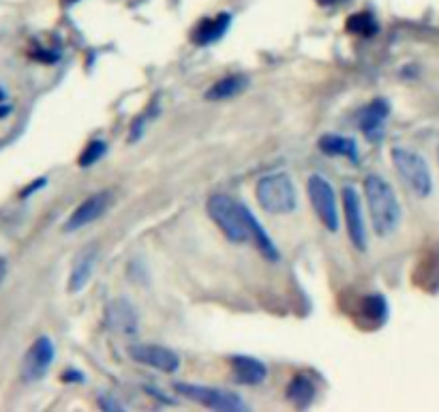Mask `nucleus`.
Returning <instances> with one entry per match:
<instances>
[{
	"mask_svg": "<svg viewBox=\"0 0 439 412\" xmlns=\"http://www.w3.org/2000/svg\"><path fill=\"white\" fill-rule=\"evenodd\" d=\"M364 196L375 232L379 237H388L390 232H395L401 221V204L392 187L382 176L371 174L364 180Z\"/></svg>",
	"mask_w": 439,
	"mask_h": 412,
	"instance_id": "f257e3e1",
	"label": "nucleus"
},
{
	"mask_svg": "<svg viewBox=\"0 0 439 412\" xmlns=\"http://www.w3.org/2000/svg\"><path fill=\"white\" fill-rule=\"evenodd\" d=\"M206 209L210 219L219 225V230L232 243H242L249 239L244 204H238L234 198H229L225 194H215L208 198Z\"/></svg>",
	"mask_w": 439,
	"mask_h": 412,
	"instance_id": "f03ea898",
	"label": "nucleus"
},
{
	"mask_svg": "<svg viewBox=\"0 0 439 412\" xmlns=\"http://www.w3.org/2000/svg\"><path fill=\"white\" fill-rule=\"evenodd\" d=\"M258 202L266 213L285 215L292 213L298 204V196L294 189V182L287 174H268L258 182Z\"/></svg>",
	"mask_w": 439,
	"mask_h": 412,
	"instance_id": "7ed1b4c3",
	"label": "nucleus"
},
{
	"mask_svg": "<svg viewBox=\"0 0 439 412\" xmlns=\"http://www.w3.org/2000/svg\"><path fill=\"white\" fill-rule=\"evenodd\" d=\"M392 164H395L399 176L403 178L405 185L420 198H427L433 191V180H431V172L424 159L407 148H392Z\"/></svg>",
	"mask_w": 439,
	"mask_h": 412,
	"instance_id": "20e7f679",
	"label": "nucleus"
},
{
	"mask_svg": "<svg viewBox=\"0 0 439 412\" xmlns=\"http://www.w3.org/2000/svg\"><path fill=\"white\" fill-rule=\"evenodd\" d=\"M176 391L180 395H184L187 400L210 408V410H219V412H236V410H244L247 406L242 404V400L229 391H221V388L215 386H201V384H187V382H178Z\"/></svg>",
	"mask_w": 439,
	"mask_h": 412,
	"instance_id": "39448f33",
	"label": "nucleus"
},
{
	"mask_svg": "<svg viewBox=\"0 0 439 412\" xmlns=\"http://www.w3.org/2000/svg\"><path fill=\"white\" fill-rule=\"evenodd\" d=\"M307 191H309V200L313 204L319 221L326 225L330 232H337L339 230V209H337V198H334L332 185L323 176L313 174L307 182Z\"/></svg>",
	"mask_w": 439,
	"mask_h": 412,
	"instance_id": "423d86ee",
	"label": "nucleus"
},
{
	"mask_svg": "<svg viewBox=\"0 0 439 412\" xmlns=\"http://www.w3.org/2000/svg\"><path fill=\"white\" fill-rule=\"evenodd\" d=\"M54 357H56V350H54V341L50 337L35 339V343L28 348L26 357H24V363H21V378L26 382L41 380L52 368Z\"/></svg>",
	"mask_w": 439,
	"mask_h": 412,
	"instance_id": "0eeeda50",
	"label": "nucleus"
},
{
	"mask_svg": "<svg viewBox=\"0 0 439 412\" xmlns=\"http://www.w3.org/2000/svg\"><path fill=\"white\" fill-rule=\"evenodd\" d=\"M129 354L133 361L165 374H174L180 368V359L176 352L163 346H154V343H135V346L129 348Z\"/></svg>",
	"mask_w": 439,
	"mask_h": 412,
	"instance_id": "6e6552de",
	"label": "nucleus"
},
{
	"mask_svg": "<svg viewBox=\"0 0 439 412\" xmlns=\"http://www.w3.org/2000/svg\"><path fill=\"white\" fill-rule=\"evenodd\" d=\"M343 213H345V223H348V232L356 249L364 251L366 249V228L362 219V206L360 198L354 187L343 189Z\"/></svg>",
	"mask_w": 439,
	"mask_h": 412,
	"instance_id": "1a4fd4ad",
	"label": "nucleus"
},
{
	"mask_svg": "<svg viewBox=\"0 0 439 412\" xmlns=\"http://www.w3.org/2000/svg\"><path fill=\"white\" fill-rule=\"evenodd\" d=\"M109 204H111V191H99L95 196H90L88 200H84L78 206V209L73 211V215L69 217L64 230L66 232H75V230H80V228L92 223L109 209Z\"/></svg>",
	"mask_w": 439,
	"mask_h": 412,
	"instance_id": "9d476101",
	"label": "nucleus"
},
{
	"mask_svg": "<svg viewBox=\"0 0 439 412\" xmlns=\"http://www.w3.org/2000/svg\"><path fill=\"white\" fill-rule=\"evenodd\" d=\"M140 318L127 299H114L105 309V327L118 335H135Z\"/></svg>",
	"mask_w": 439,
	"mask_h": 412,
	"instance_id": "9b49d317",
	"label": "nucleus"
},
{
	"mask_svg": "<svg viewBox=\"0 0 439 412\" xmlns=\"http://www.w3.org/2000/svg\"><path fill=\"white\" fill-rule=\"evenodd\" d=\"M388 114H390V105L384 99H375V101L368 103L366 108L360 110L358 125H360L362 133L368 137V140H382Z\"/></svg>",
	"mask_w": 439,
	"mask_h": 412,
	"instance_id": "f8f14e48",
	"label": "nucleus"
},
{
	"mask_svg": "<svg viewBox=\"0 0 439 412\" xmlns=\"http://www.w3.org/2000/svg\"><path fill=\"white\" fill-rule=\"evenodd\" d=\"M229 368H232V376L236 382L253 386V384H262L266 380V365L253 357H232L229 359Z\"/></svg>",
	"mask_w": 439,
	"mask_h": 412,
	"instance_id": "ddd939ff",
	"label": "nucleus"
},
{
	"mask_svg": "<svg viewBox=\"0 0 439 412\" xmlns=\"http://www.w3.org/2000/svg\"><path fill=\"white\" fill-rule=\"evenodd\" d=\"M97 254H99L97 245H88L78 254V258L73 262V268H71V277H69V292L75 294L88 284L90 275H92L95 264H97Z\"/></svg>",
	"mask_w": 439,
	"mask_h": 412,
	"instance_id": "4468645a",
	"label": "nucleus"
},
{
	"mask_svg": "<svg viewBox=\"0 0 439 412\" xmlns=\"http://www.w3.org/2000/svg\"><path fill=\"white\" fill-rule=\"evenodd\" d=\"M229 22H232L229 13H219L215 17H208V19L199 22L191 33L193 43L195 45H210V43L219 41L225 35V31L229 28Z\"/></svg>",
	"mask_w": 439,
	"mask_h": 412,
	"instance_id": "2eb2a0df",
	"label": "nucleus"
},
{
	"mask_svg": "<svg viewBox=\"0 0 439 412\" xmlns=\"http://www.w3.org/2000/svg\"><path fill=\"white\" fill-rule=\"evenodd\" d=\"M386 316H388V305L386 299L379 294H368L360 299V311H358V320L366 327H379L382 323H386Z\"/></svg>",
	"mask_w": 439,
	"mask_h": 412,
	"instance_id": "dca6fc26",
	"label": "nucleus"
},
{
	"mask_svg": "<svg viewBox=\"0 0 439 412\" xmlns=\"http://www.w3.org/2000/svg\"><path fill=\"white\" fill-rule=\"evenodd\" d=\"M319 151L326 153L328 157H348L350 162H358V146L356 142L352 140V137H343V135H321L319 137Z\"/></svg>",
	"mask_w": 439,
	"mask_h": 412,
	"instance_id": "f3484780",
	"label": "nucleus"
},
{
	"mask_svg": "<svg viewBox=\"0 0 439 412\" xmlns=\"http://www.w3.org/2000/svg\"><path fill=\"white\" fill-rule=\"evenodd\" d=\"M244 219H247V228H249V237L253 239V243L258 245V249L264 254L266 260H279V251H276L274 243L270 241V237L266 234V230L262 228V223L258 221V217L253 215L247 206H244Z\"/></svg>",
	"mask_w": 439,
	"mask_h": 412,
	"instance_id": "a211bd4d",
	"label": "nucleus"
},
{
	"mask_svg": "<svg viewBox=\"0 0 439 412\" xmlns=\"http://www.w3.org/2000/svg\"><path fill=\"white\" fill-rule=\"evenodd\" d=\"M249 86V80L244 76H227L219 82H215L210 88H208L206 99L210 101H223V99H232L236 95H240L242 90Z\"/></svg>",
	"mask_w": 439,
	"mask_h": 412,
	"instance_id": "6ab92c4d",
	"label": "nucleus"
},
{
	"mask_svg": "<svg viewBox=\"0 0 439 412\" xmlns=\"http://www.w3.org/2000/svg\"><path fill=\"white\" fill-rule=\"evenodd\" d=\"M313 397H315V384L307 376H294V380L287 386V400L298 410H303L313 402Z\"/></svg>",
	"mask_w": 439,
	"mask_h": 412,
	"instance_id": "aec40b11",
	"label": "nucleus"
},
{
	"mask_svg": "<svg viewBox=\"0 0 439 412\" xmlns=\"http://www.w3.org/2000/svg\"><path fill=\"white\" fill-rule=\"evenodd\" d=\"M348 31L356 33V35H362V37H371L377 31V24H375V19L368 13H356L348 22Z\"/></svg>",
	"mask_w": 439,
	"mask_h": 412,
	"instance_id": "412c9836",
	"label": "nucleus"
},
{
	"mask_svg": "<svg viewBox=\"0 0 439 412\" xmlns=\"http://www.w3.org/2000/svg\"><path fill=\"white\" fill-rule=\"evenodd\" d=\"M105 151H107L105 142H101V140H92V142L84 148V153H82V157H80V166L88 168V166H92V164H97L99 159L105 155Z\"/></svg>",
	"mask_w": 439,
	"mask_h": 412,
	"instance_id": "4be33fe9",
	"label": "nucleus"
},
{
	"mask_svg": "<svg viewBox=\"0 0 439 412\" xmlns=\"http://www.w3.org/2000/svg\"><path fill=\"white\" fill-rule=\"evenodd\" d=\"M99 406L105 408V410H123V404H120V402H114V400H109L107 395H105V397H99Z\"/></svg>",
	"mask_w": 439,
	"mask_h": 412,
	"instance_id": "5701e85b",
	"label": "nucleus"
},
{
	"mask_svg": "<svg viewBox=\"0 0 439 412\" xmlns=\"http://www.w3.org/2000/svg\"><path fill=\"white\" fill-rule=\"evenodd\" d=\"M5 275H7V262H5V260H0V284H3Z\"/></svg>",
	"mask_w": 439,
	"mask_h": 412,
	"instance_id": "b1692460",
	"label": "nucleus"
},
{
	"mask_svg": "<svg viewBox=\"0 0 439 412\" xmlns=\"http://www.w3.org/2000/svg\"><path fill=\"white\" fill-rule=\"evenodd\" d=\"M437 157H439V148H437Z\"/></svg>",
	"mask_w": 439,
	"mask_h": 412,
	"instance_id": "393cba45",
	"label": "nucleus"
}]
</instances>
